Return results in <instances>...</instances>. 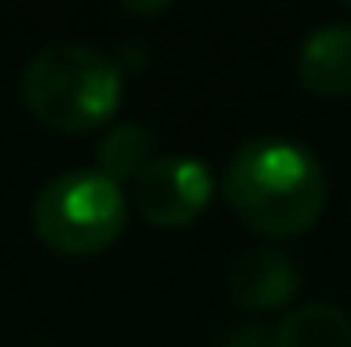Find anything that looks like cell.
Masks as SVG:
<instances>
[{
	"instance_id": "6da1fadb",
	"label": "cell",
	"mask_w": 351,
	"mask_h": 347,
	"mask_svg": "<svg viewBox=\"0 0 351 347\" xmlns=\"http://www.w3.org/2000/svg\"><path fill=\"white\" fill-rule=\"evenodd\" d=\"M229 208L265 237L306 233L327 204V172L319 156L294 139L262 135L237 147L225 168Z\"/></svg>"
},
{
	"instance_id": "7a4b0ae2",
	"label": "cell",
	"mask_w": 351,
	"mask_h": 347,
	"mask_svg": "<svg viewBox=\"0 0 351 347\" xmlns=\"http://www.w3.org/2000/svg\"><path fill=\"white\" fill-rule=\"evenodd\" d=\"M21 98L45 131L86 135L114 119L123 98V70L94 45H45L21 74Z\"/></svg>"
},
{
	"instance_id": "3957f363",
	"label": "cell",
	"mask_w": 351,
	"mask_h": 347,
	"mask_svg": "<svg viewBox=\"0 0 351 347\" xmlns=\"http://www.w3.org/2000/svg\"><path fill=\"white\" fill-rule=\"evenodd\" d=\"M127 225L123 184L98 168L53 176L33 200V233L62 258L102 254Z\"/></svg>"
},
{
	"instance_id": "277c9868",
	"label": "cell",
	"mask_w": 351,
	"mask_h": 347,
	"mask_svg": "<svg viewBox=\"0 0 351 347\" xmlns=\"http://www.w3.org/2000/svg\"><path fill=\"white\" fill-rule=\"evenodd\" d=\"M217 192L213 168L196 156H160L135 180V204L143 221L156 229H184L192 225Z\"/></svg>"
},
{
	"instance_id": "5b68a950",
	"label": "cell",
	"mask_w": 351,
	"mask_h": 347,
	"mask_svg": "<svg viewBox=\"0 0 351 347\" xmlns=\"http://www.w3.org/2000/svg\"><path fill=\"white\" fill-rule=\"evenodd\" d=\"M298 265L286 250L278 246H254V250H241L229 274H225V286L233 294L237 307L245 311H278L286 307L294 294H298Z\"/></svg>"
},
{
	"instance_id": "8992f818",
	"label": "cell",
	"mask_w": 351,
	"mask_h": 347,
	"mask_svg": "<svg viewBox=\"0 0 351 347\" xmlns=\"http://www.w3.org/2000/svg\"><path fill=\"white\" fill-rule=\"evenodd\" d=\"M298 78L319 98L351 94V21H323L302 37Z\"/></svg>"
},
{
	"instance_id": "52a82bcc",
	"label": "cell",
	"mask_w": 351,
	"mask_h": 347,
	"mask_svg": "<svg viewBox=\"0 0 351 347\" xmlns=\"http://www.w3.org/2000/svg\"><path fill=\"white\" fill-rule=\"evenodd\" d=\"M269 347H351V315L331 302H306L282 315Z\"/></svg>"
},
{
	"instance_id": "ba28073f",
	"label": "cell",
	"mask_w": 351,
	"mask_h": 347,
	"mask_svg": "<svg viewBox=\"0 0 351 347\" xmlns=\"http://www.w3.org/2000/svg\"><path fill=\"white\" fill-rule=\"evenodd\" d=\"M94 160H98V172L110 176L114 184H123V180L135 184L139 176L160 160V147H156V135H152L143 123L127 119V123H114V127L98 139Z\"/></svg>"
},
{
	"instance_id": "9c48e42d",
	"label": "cell",
	"mask_w": 351,
	"mask_h": 347,
	"mask_svg": "<svg viewBox=\"0 0 351 347\" xmlns=\"http://www.w3.org/2000/svg\"><path fill=\"white\" fill-rule=\"evenodd\" d=\"M217 347H269V331L258 323H237L217 339Z\"/></svg>"
},
{
	"instance_id": "30bf717a",
	"label": "cell",
	"mask_w": 351,
	"mask_h": 347,
	"mask_svg": "<svg viewBox=\"0 0 351 347\" xmlns=\"http://www.w3.org/2000/svg\"><path fill=\"white\" fill-rule=\"evenodd\" d=\"M168 4H123V12H139V16H156V12H164Z\"/></svg>"
}]
</instances>
